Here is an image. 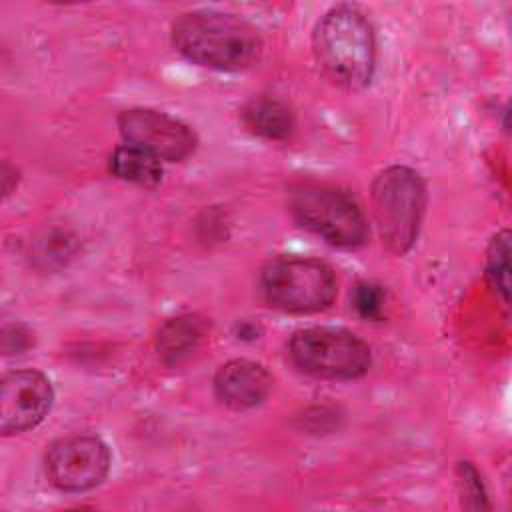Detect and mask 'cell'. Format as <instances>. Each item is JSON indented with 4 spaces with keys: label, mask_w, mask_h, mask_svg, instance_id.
<instances>
[{
    "label": "cell",
    "mask_w": 512,
    "mask_h": 512,
    "mask_svg": "<svg viewBox=\"0 0 512 512\" xmlns=\"http://www.w3.org/2000/svg\"><path fill=\"white\" fill-rule=\"evenodd\" d=\"M296 368L326 380H354L368 372L370 346L344 328L312 326L298 330L288 344Z\"/></svg>",
    "instance_id": "8992f818"
},
{
    "label": "cell",
    "mask_w": 512,
    "mask_h": 512,
    "mask_svg": "<svg viewBox=\"0 0 512 512\" xmlns=\"http://www.w3.org/2000/svg\"><path fill=\"white\" fill-rule=\"evenodd\" d=\"M172 44L190 62L236 72L252 66L262 40L256 28L244 18L220 10H190L172 22Z\"/></svg>",
    "instance_id": "6da1fadb"
},
{
    "label": "cell",
    "mask_w": 512,
    "mask_h": 512,
    "mask_svg": "<svg viewBox=\"0 0 512 512\" xmlns=\"http://www.w3.org/2000/svg\"><path fill=\"white\" fill-rule=\"evenodd\" d=\"M110 172L124 182L140 186H156L162 180L160 160L134 144H122L112 152Z\"/></svg>",
    "instance_id": "4fadbf2b"
},
{
    "label": "cell",
    "mask_w": 512,
    "mask_h": 512,
    "mask_svg": "<svg viewBox=\"0 0 512 512\" xmlns=\"http://www.w3.org/2000/svg\"><path fill=\"white\" fill-rule=\"evenodd\" d=\"M204 322L196 316H178L168 320L158 332V352L164 362L178 364L188 358L204 338Z\"/></svg>",
    "instance_id": "7c38bea8"
},
{
    "label": "cell",
    "mask_w": 512,
    "mask_h": 512,
    "mask_svg": "<svg viewBox=\"0 0 512 512\" xmlns=\"http://www.w3.org/2000/svg\"><path fill=\"white\" fill-rule=\"evenodd\" d=\"M244 126L264 140H286L294 130L292 108L278 98L258 96L242 108Z\"/></svg>",
    "instance_id": "8fae6325"
},
{
    "label": "cell",
    "mask_w": 512,
    "mask_h": 512,
    "mask_svg": "<svg viewBox=\"0 0 512 512\" xmlns=\"http://www.w3.org/2000/svg\"><path fill=\"white\" fill-rule=\"evenodd\" d=\"M30 346H32V338H30V332L24 326L14 324V326L4 328L2 348H4L6 354H20Z\"/></svg>",
    "instance_id": "e0dca14e"
},
{
    "label": "cell",
    "mask_w": 512,
    "mask_h": 512,
    "mask_svg": "<svg viewBox=\"0 0 512 512\" xmlns=\"http://www.w3.org/2000/svg\"><path fill=\"white\" fill-rule=\"evenodd\" d=\"M352 304L356 312L366 318V320H378L382 316V306H384V292L380 286L372 282H360L354 288L352 294Z\"/></svg>",
    "instance_id": "9a60e30c"
},
{
    "label": "cell",
    "mask_w": 512,
    "mask_h": 512,
    "mask_svg": "<svg viewBox=\"0 0 512 512\" xmlns=\"http://www.w3.org/2000/svg\"><path fill=\"white\" fill-rule=\"evenodd\" d=\"M126 144H134L158 160H184L196 148L194 132L180 120L150 108H130L118 116Z\"/></svg>",
    "instance_id": "ba28073f"
},
{
    "label": "cell",
    "mask_w": 512,
    "mask_h": 512,
    "mask_svg": "<svg viewBox=\"0 0 512 512\" xmlns=\"http://www.w3.org/2000/svg\"><path fill=\"white\" fill-rule=\"evenodd\" d=\"M426 184L408 166H390L372 182V210L382 242L394 254L408 252L420 232Z\"/></svg>",
    "instance_id": "3957f363"
},
{
    "label": "cell",
    "mask_w": 512,
    "mask_h": 512,
    "mask_svg": "<svg viewBox=\"0 0 512 512\" xmlns=\"http://www.w3.org/2000/svg\"><path fill=\"white\" fill-rule=\"evenodd\" d=\"M110 450L90 434L56 440L46 452V476L62 492H86L102 484L110 470Z\"/></svg>",
    "instance_id": "52a82bcc"
},
{
    "label": "cell",
    "mask_w": 512,
    "mask_h": 512,
    "mask_svg": "<svg viewBox=\"0 0 512 512\" xmlns=\"http://www.w3.org/2000/svg\"><path fill=\"white\" fill-rule=\"evenodd\" d=\"M508 272H510V234L502 230L496 234L486 252V276L492 288L508 300Z\"/></svg>",
    "instance_id": "5bb4252c"
},
{
    "label": "cell",
    "mask_w": 512,
    "mask_h": 512,
    "mask_svg": "<svg viewBox=\"0 0 512 512\" xmlns=\"http://www.w3.org/2000/svg\"><path fill=\"white\" fill-rule=\"evenodd\" d=\"M336 290L334 270L316 258H276L260 274L262 298L280 312H320L334 302Z\"/></svg>",
    "instance_id": "5b68a950"
},
{
    "label": "cell",
    "mask_w": 512,
    "mask_h": 512,
    "mask_svg": "<svg viewBox=\"0 0 512 512\" xmlns=\"http://www.w3.org/2000/svg\"><path fill=\"white\" fill-rule=\"evenodd\" d=\"M54 390L38 370H14L0 386V430L4 436L38 426L50 412Z\"/></svg>",
    "instance_id": "9c48e42d"
},
{
    "label": "cell",
    "mask_w": 512,
    "mask_h": 512,
    "mask_svg": "<svg viewBox=\"0 0 512 512\" xmlns=\"http://www.w3.org/2000/svg\"><path fill=\"white\" fill-rule=\"evenodd\" d=\"M288 210L306 230L340 248L362 246L368 222L356 200L332 186L302 182L288 190Z\"/></svg>",
    "instance_id": "277c9868"
},
{
    "label": "cell",
    "mask_w": 512,
    "mask_h": 512,
    "mask_svg": "<svg viewBox=\"0 0 512 512\" xmlns=\"http://www.w3.org/2000/svg\"><path fill=\"white\" fill-rule=\"evenodd\" d=\"M460 478H462L464 494L470 500L468 506L470 508H486L488 504H486V494H484L482 482L478 478V472L468 462L460 464Z\"/></svg>",
    "instance_id": "2e32d148"
},
{
    "label": "cell",
    "mask_w": 512,
    "mask_h": 512,
    "mask_svg": "<svg viewBox=\"0 0 512 512\" xmlns=\"http://www.w3.org/2000/svg\"><path fill=\"white\" fill-rule=\"evenodd\" d=\"M314 58L324 76L340 88H364L376 64V36L370 20L354 6H336L316 24Z\"/></svg>",
    "instance_id": "7a4b0ae2"
},
{
    "label": "cell",
    "mask_w": 512,
    "mask_h": 512,
    "mask_svg": "<svg viewBox=\"0 0 512 512\" xmlns=\"http://www.w3.org/2000/svg\"><path fill=\"white\" fill-rule=\"evenodd\" d=\"M272 388L270 372L252 360H230L214 376L216 398L234 410H246L260 404Z\"/></svg>",
    "instance_id": "30bf717a"
}]
</instances>
